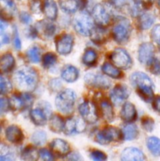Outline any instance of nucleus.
I'll use <instances>...</instances> for the list:
<instances>
[{
    "instance_id": "f8f14e48",
    "label": "nucleus",
    "mask_w": 160,
    "mask_h": 161,
    "mask_svg": "<svg viewBox=\"0 0 160 161\" xmlns=\"http://www.w3.org/2000/svg\"><path fill=\"white\" fill-rule=\"evenodd\" d=\"M84 80L88 85L99 88V89L107 90L111 85V81L108 79L98 74L88 73L85 75Z\"/></svg>"
},
{
    "instance_id": "ea45409f",
    "label": "nucleus",
    "mask_w": 160,
    "mask_h": 161,
    "mask_svg": "<svg viewBox=\"0 0 160 161\" xmlns=\"http://www.w3.org/2000/svg\"><path fill=\"white\" fill-rule=\"evenodd\" d=\"M56 54L53 53H46L43 55L42 59V65L45 68H50L53 65H54L56 62Z\"/></svg>"
},
{
    "instance_id": "5fc2aeb1",
    "label": "nucleus",
    "mask_w": 160,
    "mask_h": 161,
    "mask_svg": "<svg viewBox=\"0 0 160 161\" xmlns=\"http://www.w3.org/2000/svg\"><path fill=\"white\" fill-rule=\"evenodd\" d=\"M152 106L153 108L158 113H160V96L158 95L155 97L152 100Z\"/></svg>"
},
{
    "instance_id": "aec40b11",
    "label": "nucleus",
    "mask_w": 160,
    "mask_h": 161,
    "mask_svg": "<svg viewBox=\"0 0 160 161\" xmlns=\"http://www.w3.org/2000/svg\"><path fill=\"white\" fill-rule=\"evenodd\" d=\"M42 11L49 20H54L57 17V6L53 0H45L42 6Z\"/></svg>"
},
{
    "instance_id": "4c0bfd02",
    "label": "nucleus",
    "mask_w": 160,
    "mask_h": 161,
    "mask_svg": "<svg viewBox=\"0 0 160 161\" xmlns=\"http://www.w3.org/2000/svg\"><path fill=\"white\" fill-rule=\"evenodd\" d=\"M11 90H12V84L10 81L6 76L0 74V94H8L10 92Z\"/></svg>"
},
{
    "instance_id": "f3484780",
    "label": "nucleus",
    "mask_w": 160,
    "mask_h": 161,
    "mask_svg": "<svg viewBox=\"0 0 160 161\" xmlns=\"http://www.w3.org/2000/svg\"><path fill=\"white\" fill-rule=\"evenodd\" d=\"M136 108L131 102H125L122 105V110H121V118L125 122L131 123L136 119Z\"/></svg>"
},
{
    "instance_id": "37998d69",
    "label": "nucleus",
    "mask_w": 160,
    "mask_h": 161,
    "mask_svg": "<svg viewBox=\"0 0 160 161\" xmlns=\"http://www.w3.org/2000/svg\"><path fill=\"white\" fill-rule=\"evenodd\" d=\"M152 39L158 46H160V25H157L152 28Z\"/></svg>"
},
{
    "instance_id": "052dcab7",
    "label": "nucleus",
    "mask_w": 160,
    "mask_h": 161,
    "mask_svg": "<svg viewBox=\"0 0 160 161\" xmlns=\"http://www.w3.org/2000/svg\"><path fill=\"white\" fill-rule=\"evenodd\" d=\"M0 131H1V126H0Z\"/></svg>"
},
{
    "instance_id": "79ce46f5",
    "label": "nucleus",
    "mask_w": 160,
    "mask_h": 161,
    "mask_svg": "<svg viewBox=\"0 0 160 161\" xmlns=\"http://www.w3.org/2000/svg\"><path fill=\"white\" fill-rule=\"evenodd\" d=\"M142 127L146 131L152 132L155 127V122L152 118L149 116H146L144 119H142Z\"/></svg>"
},
{
    "instance_id": "58836bf2",
    "label": "nucleus",
    "mask_w": 160,
    "mask_h": 161,
    "mask_svg": "<svg viewBox=\"0 0 160 161\" xmlns=\"http://www.w3.org/2000/svg\"><path fill=\"white\" fill-rule=\"evenodd\" d=\"M27 57L29 61L32 63H39L41 60L40 51L36 47H31L27 51Z\"/></svg>"
},
{
    "instance_id": "2f4dec72",
    "label": "nucleus",
    "mask_w": 160,
    "mask_h": 161,
    "mask_svg": "<svg viewBox=\"0 0 160 161\" xmlns=\"http://www.w3.org/2000/svg\"><path fill=\"white\" fill-rule=\"evenodd\" d=\"M100 109H101L102 115L105 120L110 121L114 119V112H113L112 106L111 103L107 100H104L100 102Z\"/></svg>"
},
{
    "instance_id": "680f3d73",
    "label": "nucleus",
    "mask_w": 160,
    "mask_h": 161,
    "mask_svg": "<svg viewBox=\"0 0 160 161\" xmlns=\"http://www.w3.org/2000/svg\"><path fill=\"white\" fill-rule=\"evenodd\" d=\"M0 46H1V44H0Z\"/></svg>"
},
{
    "instance_id": "13d9d810",
    "label": "nucleus",
    "mask_w": 160,
    "mask_h": 161,
    "mask_svg": "<svg viewBox=\"0 0 160 161\" xmlns=\"http://www.w3.org/2000/svg\"><path fill=\"white\" fill-rule=\"evenodd\" d=\"M5 29H6V25L2 20H0V35L3 34Z\"/></svg>"
},
{
    "instance_id": "412c9836",
    "label": "nucleus",
    "mask_w": 160,
    "mask_h": 161,
    "mask_svg": "<svg viewBox=\"0 0 160 161\" xmlns=\"http://www.w3.org/2000/svg\"><path fill=\"white\" fill-rule=\"evenodd\" d=\"M78 71L72 65H66L61 71V78L67 83H73L78 78Z\"/></svg>"
},
{
    "instance_id": "4d7b16f0",
    "label": "nucleus",
    "mask_w": 160,
    "mask_h": 161,
    "mask_svg": "<svg viewBox=\"0 0 160 161\" xmlns=\"http://www.w3.org/2000/svg\"><path fill=\"white\" fill-rule=\"evenodd\" d=\"M154 0H134V3L138 4L139 6H147L153 3Z\"/></svg>"
},
{
    "instance_id": "49530a36",
    "label": "nucleus",
    "mask_w": 160,
    "mask_h": 161,
    "mask_svg": "<svg viewBox=\"0 0 160 161\" xmlns=\"http://www.w3.org/2000/svg\"><path fill=\"white\" fill-rule=\"evenodd\" d=\"M13 45L16 50H20L21 49V41H20V36H19L18 31L17 28L14 27L13 28Z\"/></svg>"
},
{
    "instance_id": "dca6fc26",
    "label": "nucleus",
    "mask_w": 160,
    "mask_h": 161,
    "mask_svg": "<svg viewBox=\"0 0 160 161\" xmlns=\"http://www.w3.org/2000/svg\"><path fill=\"white\" fill-rule=\"evenodd\" d=\"M122 160H144L145 156L144 153L137 148L129 147L124 149L121 155Z\"/></svg>"
},
{
    "instance_id": "7ed1b4c3",
    "label": "nucleus",
    "mask_w": 160,
    "mask_h": 161,
    "mask_svg": "<svg viewBox=\"0 0 160 161\" xmlns=\"http://www.w3.org/2000/svg\"><path fill=\"white\" fill-rule=\"evenodd\" d=\"M76 100V94L72 89L61 91L55 99V104L60 112L64 114H70L73 112Z\"/></svg>"
},
{
    "instance_id": "4be33fe9",
    "label": "nucleus",
    "mask_w": 160,
    "mask_h": 161,
    "mask_svg": "<svg viewBox=\"0 0 160 161\" xmlns=\"http://www.w3.org/2000/svg\"><path fill=\"white\" fill-rule=\"evenodd\" d=\"M15 65V59L11 53H7L0 57V69L4 72H10Z\"/></svg>"
},
{
    "instance_id": "f704fd0d",
    "label": "nucleus",
    "mask_w": 160,
    "mask_h": 161,
    "mask_svg": "<svg viewBox=\"0 0 160 161\" xmlns=\"http://www.w3.org/2000/svg\"><path fill=\"white\" fill-rule=\"evenodd\" d=\"M46 133L43 130H37L31 136V141L35 146H41L44 145L46 142Z\"/></svg>"
},
{
    "instance_id": "b1692460",
    "label": "nucleus",
    "mask_w": 160,
    "mask_h": 161,
    "mask_svg": "<svg viewBox=\"0 0 160 161\" xmlns=\"http://www.w3.org/2000/svg\"><path fill=\"white\" fill-rule=\"evenodd\" d=\"M91 39L96 43H101L107 39L108 37V31L105 30L104 27L99 26L94 28L91 31L90 35Z\"/></svg>"
},
{
    "instance_id": "ddd939ff",
    "label": "nucleus",
    "mask_w": 160,
    "mask_h": 161,
    "mask_svg": "<svg viewBox=\"0 0 160 161\" xmlns=\"http://www.w3.org/2000/svg\"><path fill=\"white\" fill-rule=\"evenodd\" d=\"M74 38L70 34H64L57 38L56 41V51L61 55H67L72 50Z\"/></svg>"
},
{
    "instance_id": "f03ea898",
    "label": "nucleus",
    "mask_w": 160,
    "mask_h": 161,
    "mask_svg": "<svg viewBox=\"0 0 160 161\" xmlns=\"http://www.w3.org/2000/svg\"><path fill=\"white\" fill-rule=\"evenodd\" d=\"M14 82L19 89L25 92L32 91L37 86L39 75L33 68L24 66L14 74Z\"/></svg>"
},
{
    "instance_id": "a211bd4d",
    "label": "nucleus",
    "mask_w": 160,
    "mask_h": 161,
    "mask_svg": "<svg viewBox=\"0 0 160 161\" xmlns=\"http://www.w3.org/2000/svg\"><path fill=\"white\" fill-rule=\"evenodd\" d=\"M51 149L53 153L59 157L67 155L70 150V146L64 140L56 138L51 143Z\"/></svg>"
},
{
    "instance_id": "39448f33",
    "label": "nucleus",
    "mask_w": 160,
    "mask_h": 161,
    "mask_svg": "<svg viewBox=\"0 0 160 161\" xmlns=\"http://www.w3.org/2000/svg\"><path fill=\"white\" fill-rule=\"evenodd\" d=\"M93 18L98 26L106 27L112 20V12L109 6L97 4L93 9Z\"/></svg>"
},
{
    "instance_id": "e433bc0d",
    "label": "nucleus",
    "mask_w": 160,
    "mask_h": 161,
    "mask_svg": "<svg viewBox=\"0 0 160 161\" xmlns=\"http://www.w3.org/2000/svg\"><path fill=\"white\" fill-rule=\"evenodd\" d=\"M64 132L65 135H71L76 133V119L69 118L66 120L64 125Z\"/></svg>"
},
{
    "instance_id": "8fccbe9b",
    "label": "nucleus",
    "mask_w": 160,
    "mask_h": 161,
    "mask_svg": "<svg viewBox=\"0 0 160 161\" xmlns=\"http://www.w3.org/2000/svg\"><path fill=\"white\" fill-rule=\"evenodd\" d=\"M50 86L53 91H59V90L61 89V86H62V83H61V82L59 80H57V79H53V80H52L51 81H50Z\"/></svg>"
},
{
    "instance_id": "9b49d317",
    "label": "nucleus",
    "mask_w": 160,
    "mask_h": 161,
    "mask_svg": "<svg viewBox=\"0 0 160 161\" xmlns=\"http://www.w3.org/2000/svg\"><path fill=\"white\" fill-rule=\"evenodd\" d=\"M130 95V91L125 84H118L110 93L111 102L115 105H119L126 100Z\"/></svg>"
},
{
    "instance_id": "72a5a7b5",
    "label": "nucleus",
    "mask_w": 160,
    "mask_h": 161,
    "mask_svg": "<svg viewBox=\"0 0 160 161\" xmlns=\"http://www.w3.org/2000/svg\"><path fill=\"white\" fill-rule=\"evenodd\" d=\"M15 159V153L9 146L0 144V160H13Z\"/></svg>"
},
{
    "instance_id": "de8ad7c7",
    "label": "nucleus",
    "mask_w": 160,
    "mask_h": 161,
    "mask_svg": "<svg viewBox=\"0 0 160 161\" xmlns=\"http://www.w3.org/2000/svg\"><path fill=\"white\" fill-rule=\"evenodd\" d=\"M9 108V100H7L6 98H4V97H0V115L3 114L6 112H7Z\"/></svg>"
},
{
    "instance_id": "f257e3e1",
    "label": "nucleus",
    "mask_w": 160,
    "mask_h": 161,
    "mask_svg": "<svg viewBox=\"0 0 160 161\" xmlns=\"http://www.w3.org/2000/svg\"><path fill=\"white\" fill-rule=\"evenodd\" d=\"M130 82L142 100L146 102L153 100V83L147 74L141 72H134L130 76Z\"/></svg>"
},
{
    "instance_id": "6e6552de",
    "label": "nucleus",
    "mask_w": 160,
    "mask_h": 161,
    "mask_svg": "<svg viewBox=\"0 0 160 161\" xmlns=\"http://www.w3.org/2000/svg\"><path fill=\"white\" fill-rule=\"evenodd\" d=\"M110 60L119 69H127L131 67L132 59L124 49L116 48L113 50L110 54Z\"/></svg>"
},
{
    "instance_id": "bf43d9fd",
    "label": "nucleus",
    "mask_w": 160,
    "mask_h": 161,
    "mask_svg": "<svg viewBox=\"0 0 160 161\" xmlns=\"http://www.w3.org/2000/svg\"><path fill=\"white\" fill-rule=\"evenodd\" d=\"M3 40H4V42H9V39L7 36H6L4 38H3Z\"/></svg>"
},
{
    "instance_id": "3c124183",
    "label": "nucleus",
    "mask_w": 160,
    "mask_h": 161,
    "mask_svg": "<svg viewBox=\"0 0 160 161\" xmlns=\"http://www.w3.org/2000/svg\"><path fill=\"white\" fill-rule=\"evenodd\" d=\"M20 19L22 23L26 24V25L30 24L31 22V20H32V18L30 16V14L27 12H22L20 14Z\"/></svg>"
},
{
    "instance_id": "c9c22d12",
    "label": "nucleus",
    "mask_w": 160,
    "mask_h": 161,
    "mask_svg": "<svg viewBox=\"0 0 160 161\" xmlns=\"http://www.w3.org/2000/svg\"><path fill=\"white\" fill-rule=\"evenodd\" d=\"M39 157V153L37 149L34 147H27L24 149L22 153L21 158L25 160H35Z\"/></svg>"
},
{
    "instance_id": "6ab92c4d",
    "label": "nucleus",
    "mask_w": 160,
    "mask_h": 161,
    "mask_svg": "<svg viewBox=\"0 0 160 161\" xmlns=\"http://www.w3.org/2000/svg\"><path fill=\"white\" fill-rule=\"evenodd\" d=\"M6 137L12 143H20L24 139L22 130L16 125H10L6 128Z\"/></svg>"
},
{
    "instance_id": "c756f323",
    "label": "nucleus",
    "mask_w": 160,
    "mask_h": 161,
    "mask_svg": "<svg viewBox=\"0 0 160 161\" xmlns=\"http://www.w3.org/2000/svg\"><path fill=\"white\" fill-rule=\"evenodd\" d=\"M102 71L105 75L113 79H120L122 77V72L119 68L115 67L110 63L106 62L102 66Z\"/></svg>"
},
{
    "instance_id": "c85d7f7f",
    "label": "nucleus",
    "mask_w": 160,
    "mask_h": 161,
    "mask_svg": "<svg viewBox=\"0 0 160 161\" xmlns=\"http://www.w3.org/2000/svg\"><path fill=\"white\" fill-rule=\"evenodd\" d=\"M97 53L93 48L86 49L83 57V62L85 65L92 67L97 63Z\"/></svg>"
},
{
    "instance_id": "4468645a",
    "label": "nucleus",
    "mask_w": 160,
    "mask_h": 161,
    "mask_svg": "<svg viewBox=\"0 0 160 161\" xmlns=\"http://www.w3.org/2000/svg\"><path fill=\"white\" fill-rule=\"evenodd\" d=\"M155 47L151 42H144L138 50V59L141 64L148 65L155 56Z\"/></svg>"
},
{
    "instance_id": "6e6d98bb",
    "label": "nucleus",
    "mask_w": 160,
    "mask_h": 161,
    "mask_svg": "<svg viewBox=\"0 0 160 161\" xmlns=\"http://www.w3.org/2000/svg\"><path fill=\"white\" fill-rule=\"evenodd\" d=\"M67 159L70 160H82V157L81 156H80V154L78 153L77 152H74V153H72L69 154L68 156H67Z\"/></svg>"
},
{
    "instance_id": "c03bdc74",
    "label": "nucleus",
    "mask_w": 160,
    "mask_h": 161,
    "mask_svg": "<svg viewBox=\"0 0 160 161\" xmlns=\"http://www.w3.org/2000/svg\"><path fill=\"white\" fill-rule=\"evenodd\" d=\"M39 156L42 160H53V156L48 149H42L39 150Z\"/></svg>"
},
{
    "instance_id": "cd10ccee",
    "label": "nucleus",
    "mask_w": 160,
    "mask_h": 161,
    "mask_svg": "<svg viewBox=\"0 0 160 161\" xmlns=\"http://www.w3.org/2000/svg\"><path fill=\"white\" fill-rule=\"evenodd\" d=\"M38 31L43 34V36L46 37H51L56 31V27L53 23L47 21H41L38 24V27H36Z\"/></svg>"
},
{
    "instance_id": "bb28decb",
    "label": "nucleus",
    "mask_w": 160,
    "mask_h": 161,
    "mask_svg": "<svg viewBox=\"0 0 160 161\" xmlns=\"http://www.w3.org/2000/svg\"><path fill=\"white\" fill-rule=\"evenodd\" d=\"M122 138L126 141H131L137 138L138 131L137 127L133 124H126L122 129Z\"/></svg>"
},
{
    "instance_id": "423d86ee",
    "label": "nucleus",
    "mask_w": 160,
    "mask_h": 161,
    "mask_svg": "<svg viewBox=\"0 0 160 161\" xmlns=\"http://www.w3.org/2000/svg\"><path fill=\"white\" fill-rule=\"evenodd\" d=\"M122 138V134L119 129L112 126H108L96 135L95 140L99 144L107 145L111 142H119Z\"/></svg>"
},
{
    "instance_id": "09e8293b",
    "label": "nucleus",
    "mask_w": 160,
    "mask_h": 161,
    "mask_svg": "<svg viewBox=\"0 0 160 161\" xmlns=\"http://www.w3.org/2000/svg\"><path fill=\"white\" fill-rule=\"evenodd\" d=\"M40 107L39 108H42V110L44 111V113H45V115H46V116H49L51 115L52 113V108H51V106H50V103H48V102H41L40 103Z\"/></svg>"
},
{
    "instance_id": "393cba45",
    "label": "nucleus",
    "mask_w": 160,
    "mask_h": 161,
    "mask_svg": "<svg viewBox=\"0 0 160 161\" xmlns=\"http://www.w3.org/2000/svg\"><path fill=\"white\" fill-rule=\"evenodd\" d=\"M61 9L67 14H74L80 6L79 0H59Z\"/></svg>"
},
{
    "instance_id": "20e7f679",
    "label": "nucleus",
    "mask_w": 160,
    "mask_h": 161,
    "mask_svg": "<svg viewBox=\"0 0 160 161\" xmlns=\"http://www.w3.org/2000/svg\"><path fill=\"white\" fill-rule=\"evenodd\" d=\"M73 27L79 35L88 36L93 28V23L88 13L80 12L74 17Z\"/></svg>"
},
{
    "instance_id": "1a4fd4ad",
    "label": "nucleus",
    "mask_w": 160,
    "mask_h": 161,
    "mask_svg": "<svg viewBox=\"0 0 160 161\" xmlns=\"http://www.w3.org/2000/svg\"><path fill=\"white\" fill-rule=\"evenodd\" d=\"M78 111L85 122L88 124H95L98 119L97 108L93 102L86 101L78 107Z\"/></svg>"
},
{
    "instance_id": "5701e85b",
    "label": "nucleus",
    "mask_w": 160,
    "mask_h": 161,
    "mask_svg": "<svg viewBox=\"0 0 160 161\" xmlns=\"http://www.w3.org/2000/svg\"><path fill=\"white\" fill-rule=\"evenodd\" d=\"M155 20V17L152 13L147 12L141 14L138 19V25L142 30H147L152 26Z\"/></svg>"
},
{
    "instance_id": "603ef678",
    "label": "nucleus",
    "mask_w": 160,
    "mask_h": 161,
    "mask_svg": "<svg viewBox=\"0 0 160 161\" xmlns=\"http://www.w3.org/2000/svg\"><path fill=\"white\" fill-rule=\"evenodd\" d=\"M111 6L115 8H121L126 3V0H108Z\"/></svg>"
},
{
    "instance_id": "0eeeda50",
    "label": "nucleus",
    "mask_w": 160,
    "mask_h": 161,
    "mask_svg": "<svg viewBox=\"0 0 160 161\" xmlns=\"http://www.w3.org/2000/svg\"><path fill=\"white\" fill-rule=\"evenodd\" d=\"M131 32V25L125 19L119 20L112 29V36L115 40L119 43L127 42Z\"/></svg>"
},
{
    "instance_id": "a19ab883",
    "label": "nucleus",
    "mask_w": 160,
    "mask_h": 161,
    "mask_svg": "<svg viewBox=\"0 0 160 161\" xmlns=\"http://www.w3.org/2000/svg\"><path fill=\"white\" fill-rule=\"evenodd\" d=\"M147 66L149 67V70L152 73L155 75H160V59L154 58Z\"/></svg>"
},
{
    "instance_id": "864d4df0",
    "label": "nucleus",
    "mask_w": 160,
    "mask_h": 161,
    "mask_svg": "<svg viewBox=\"0 0 160 161\" xmlns=\"http://www.w3.org/2000/svg\"><path fill=\"white\" fill-rule=\"evenodd\" d=\"M31 9L34 13H39L41 10V3L39 0H34L31 2Z\"/></svg>"
},
{
    "instance_id": "2eb2a0df",
    "label": "nucleus",
    "mask_w": 160,
    "mask_h": 161,
    "mask_svg": "<svg viewBox=\"0 0 160 161\" xmlns=\"http://www.w3.org/2000/svg\"><path fill=\"white\" fill-rule=\"evenodd\" d=\"M15 4L12 0H0V18L4 20L13 19L16 13Z\"/></svg>"
},
{
    "instance_id": "7c9ffc66",
    "label": "nucleus",
    "mask_w": 160,
    "mask_h": 161,
    "mask_svg": "<svg viewBox=\"0 0 160 161\" xmlns=\"http://www.w3.org/2000/svg\"><path fill=\"white\" fill-rule=\"evenodd\" d=\"M147 147L151 153L154 156L160 155V139L157 137H149L146 141Z\"/></svg>"
},
{
    "instance_id": "473e14b6",
    "label": "nucleus",
    "mask_w": 160,
    "mask_h": 161,
    "mask_svg": "<svg viewBox=\"0 0 160 161\" xmlns=\"http://www.w3.org/2000/svg\"><path fill=\"white\" fill-rule=\"evenodd\" d=\"M64 123L61 116L55 115L51 116L50 120V128L55 133H60L64 130Z\"/></svg>"
},
{
    "instance_id": "a878e982",
    "label": "nucleus",
    "mask_w": 160,
    "mask_h": 161,
    "mask_svg": "<svg viewBox=\"0 0 160 161\" xmlns=\"http://www.w3.org/2000/svg\"><path fill=\"white\" fill-rule=\"evenodd\" d=\"M30 116L35 124L42 126L46 123V115L41 108H33L30 112Z\"/></svg>"
},
{
    "instance_id": "9d476101",
    "label": "nucleus",
    "mask_w": 160,
    "mask_h": 161,
    "mask_svg": "<svg viewBox=\"0 0 160 161\" xmlns=\"http://www.w3.org/2000/svg\"><path fill=\"white\" fill-rule=\"evenodd\" d=\"M32 102L33 97L28 93H24L21 95H13L9 100V108L13 111H18L28 108L31 106Z\"/></svg>"
},
{
    "instance_id": "a18cd8bd",
    "label": "nucleus",
    "mask_w": 160,
    "mask_h": 161,
    "mask_svg": "<svg viewBox=\"0 0 160 161\" xmlns=\"http://www.w3.org/2000/svg\"><path fill=\"white\" fill-rule=\"evenodd\" d=\"M91 159H93V160H105L107 159L106 155L103 152L100 150H94L90 154Z\"/></svg>"
}]
</instances>
